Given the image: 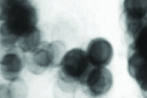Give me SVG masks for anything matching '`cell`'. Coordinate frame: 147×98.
Returning <instances> with one entry per match:
<instances>
[{
  "instance_id": "obj_10",
  "label": "cell",
  "mask_w": 147,
  "mask_h": 98,
  "mask_svg": "<svg viewBox=\"0 0 147 98\" xmlns=\"http://www.w3.org/2000/svg\"><path fill=\"white\" fill-rule=\"evenodd\" d=\"M18 80L16 82L15 81L11 82L7 85L11 98H26L28 93L27 87L23 82H17Z\"/></svg>"
},
{
  "instance_id": "obj_7",
  "label": "cell",
  "mask_w": 147,
  "mask_h": 98,
  "mask_svg": "<svg viewBox=\"0 0 147 98\" xmlns=\"http://www.w3.org/2000/svg\"><path fill=\"white\" fill-rule=\"evenodd\" d=\"M124 12L126 24L137 23L147 16V0H125Z\"/></svg>"
},
{
  "instance_id": "obj_6",
  "label": "cell",
  "mask_w": 147,
  "mask_h": 98,
  "mask_svg": "<svg viewBox=\"0 0 147 98\" xmlns=\"http://www.w3.org/2000/svg\"><path fill=\"white\" fill-rule=\"evenodd\" d=\"M15 48L8 50L0 61V71L3 78L12 82L19 78L25 64V58L21 50Z\"/></svg>"
},
{
  "instance_id": "obj_3",
  "label": "cell",
  "mask_w": 147,
  "mask_h": 98,
  "mask_svg": "<svg viewBox=\"0 0 147 98\" xmlns=\"http://www.w3.org/2000/svg\"><path fill=\"white\" fill-rule=\"evenodd\" d=\"M65 50V46L61 42L40 44L28 57V70L32 74L39 75L49 68L59 67Z\"/></svg>"
},
{
  "instance_id": "obj_5",
  "label": "cell",
  "mask_w": 147,
  "mask_h": 98,
  "mask_svg": "<svg viewBox=\"0 0 147 98\" xmlns=\"http://www.w3.org/2000/svg\"><path fill=\"white\" fill-rule=\"evenodd\" d=\"M89 61L93 67H105L112 59L113 51L111 43L100 38L92 40L86 51Z\"/></svg>"
},
{
  "instance_id": "obj_8",
  "label": "cell",
  "mask_w": 147,
  "mask_h": 98,
  "mask_svg": "<svg viewBox=\"0 0 147 98\" xmlns=\"http://www.w3.org/2000/svg\"><path fill=\"white\" fill-rule=\"evenodd\" d=\"M130 37L132 40L129 46V51L147 61V20L141 28Z\"/></svg>"
},
{
  "instance_id": "obj_1",
  "label": "cell",
  "mask_w": 147,
  "mask_h": 98,
  "mask_svg": "<svg viewBox=\"0 0 147 98\" xmlns=\"http://www.w3.org/2000/svg\"><path fill=\"white\" fill-rule=\"evenodd\" d=\"M1 38L16 43L20 39L36 28V11L27 0L0 1Z\"/></svg>"
},
{
  "instance_id": "obj_11",
  "label": "cell",
  "mask_w": 147,
  "mask_h": 98,
  "mask_svg": "<svg viewBox=\"0 0 147 98\" xmlns=\"http://www.w3.org/2000/svg\"><path fill=\"white\" fill-rule=\"evenodd\" d=\"M0 98H11L7 84H2L0 85Z\"/></svg>"
},
{
  "instance_id": "obj_2",
  "label": "cell",
  "mask_w": 147,
  "mask_h": 98,
  "mask_svg": "<svg viewBox=\"0 0 147 98\" xmlns=\"http://www.w3.org/2000/svg\"><path fill=\"white\" fill-rule=\"evenodd\" d=\"M57 74V84L60 89L66 93L75 92L83 83L93 67L86 51L74 48L63 55Z\"/></svg>"
},
{
  "instance_id": "obj_9",
  "label": "cell",
  "mask_w": 147,
  "mask_h": 98,
  "mask_svg": "<svg viewBox=\"0 0 147 98\" xmlns=\"http://www.w3.org/2000/svg\"><path fill=\"white\" fill-rule=\"evenodd\" d=\"M40 34L36 28L31 32L21 37L18 42L19 49L23 53H31L39 45Z\"/></svg>"
},
{
  "instance_id": "obj_4",
  "label": "cell",
  "mask_w": 147,
  "mask_h": 98,
  "mask_svg": "<svg viewBox=\"0 0 147 98\" xmlns=\"http://www.w3.org/2000/svg\"><path fill=\"white\" fill-rule=\"evenodd\" d=\"M113 83V75L109 69L106 67H93L80 87L85 94L96 98L108 93Z\"/></svg>"
}]
</instances>
